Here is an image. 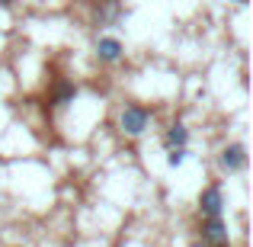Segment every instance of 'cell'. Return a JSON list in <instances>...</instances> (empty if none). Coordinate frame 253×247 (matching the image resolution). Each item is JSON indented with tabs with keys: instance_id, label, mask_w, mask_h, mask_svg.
<instances>
[{
	"instance_id": "cell-1",
	"label": "cell",
	"mask_w": 253,
	"mask_h": 247,
	"mask_svg": "<svg viewBox=\"0 0 253 247\" xmlns=\"http://www.w3.org/2000/svg\"><path fill=\"white\" fill-rule=\"evenodd\" d=\"M148 122H151V109L148 106H138V103L125 106L122 116H119V125H122L125 135H141V132L148 129Z\"/></svg>"
},
{
	"instance_id": "cell-2",
	"label": "cell",
	"mask_w": 253,
	"mask_h": 247,
	"mask_svg": "<svg viewBox=\"0 0 253 247\" xmlns=\"http://www.w3.org/2000/svg\"><path fill=\"white\" fill-rule=\"evenodd\" d=\"M199 209H202L205 218H221V215H224V193H221V183L205 186L202 196H199Z\"/></svg>"
},
{
	"instance_id": "cell-3",
	"label": "cell",
	"mask_w": 253,
	"mask_h": 247,
	"mask_svg": "<svg viewBox=\"0 0 253 247\" xmlns=\"http://www.w3.org/2000/svg\"><path fill=\"white\" fill-rule=\"evenodd\" d=\"M202 241L211 247H228V225L224 218H205L202 222Z\"/></svg>"
},
{
	"instance_id": "cell-4",
	"label": "cell",
	"mask_w": 253,
	"mask_h": 247,
	"mask_svg": "<svg viewBox=\"0 0 253 247\" xmlns=\"http://www.w3.org/2000/svg\"><path fill=\"white\" fill-rule=\"evenodd\" d=\"M218 164L228 173H241L244 167H247V151H244V145H228V148L221 151V157H218Z\"/></svg>"
},
{
	"instance_id": "cell-5",
	"label": "cell",
	"mask_w": 253,
	"mask_h": 247,
	"mask_svg": "<svg viewBox=\"0 0 253 247\" xmlns=\"http://www.w3.org/2000/svg\"><path fill=\"white\" fill-rule=\"evenodd\" d=\"M122 42H119L116 36H99L96 39V58L99 61H106V64H112V61H119L122 58Z\"/></svg>"
},
{
	"instance_id": "cell-6",
	"label": "cell",
	"mask_w": 253,
	"mask_h": 247,
	"mask_svg": "<svg viewBox=\"0 0 253 247\" xmlns=\"http://www.w3.org/2000/svg\"><path fill=\"white\" fill-rule=\"evenodd\" d=\"M186 142H189V129H186L183 122H173L170 129H167V135H164L167 151H170V148H186Z\"/></svg>"
},
{
	"instance_id": "cell-7",
	"label": "cell",
	"mask_w": 253,
	"mask_h": 247,
	"mask_svg": "<svg viewBox=\"0 0 253 247\" xmlns=\"http://www.w3.org/2000/svg\"><path fill=\"white\" fill-rule=\"evenodd\" d=\"M74 97H77V87H74V84H68V81H61V84H58V90H55V97H51V99H55L58 106H64V103H71Z\"/></svg>"
},
{
	"instance_id": "cell-8",
	"label": "cell",
	"mask_w": 253,
	"mask_h": 247,
	"mask_svg": "<svg viewBox=\"0 0 253 247\" xmlns=\"http://www.w3.org/2000/svg\"><path fill=\"white\" fill-rule=\"evenodd\" d=\"M186 161V148H170V154H167V164L170 167H179Z\"/></svg>"
},
{
	"instance_id": "cell-9",
	"label": "cell",
	"mask_w": 253,
	"mask_h": 247,
	"mask_svg": "<svg viewBox=\"0 0 253 247\" xmlns=\"http://www.w3.org/2000/svg\"><path fill=\"white\" fill-rule=\"evenodd\" d=\"M13 3H16V0H0V6H3V10H6V6H13Z\"/></svg>"
},
{
	"instance_id": "cell-10",
	"label": "cell",
	"mask_w": 253,
	"mask_h": 247,
	"mask_svg": "<svg viewBox=\"0 0 253 247\" xmlns=\"http://www.w3.org/2000/svg\"><path fill=\"white\" fill-rule=\"evenodd\" d=\"M234 3H241V6H244V3H247V0H234Z\"/></svg>"
},
{
	"instance_id": "cell-11",
	"label": "cell",
	"mask_w": 253,
	"mask_h": 247,
	"mask_svg": "<svg viewBox=\"0 0 253 247\" xmlns=\"http://www.w3.org/2000/svg\"><path fill=\"white\" fill-rule=\"evenodd\" d=\"M192 247H199V244H192Z\"/></svg>"
}]
</instances>
